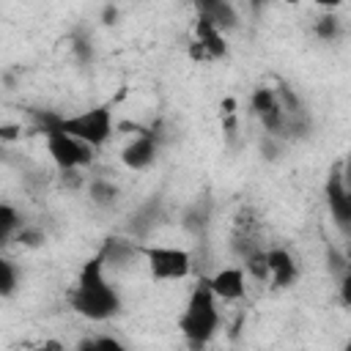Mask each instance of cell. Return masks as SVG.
I'll return each mask as SVG.
<instances>
[{"label": "cell", "mask_w": 351, "mask_h": 351, "mask_svg": "<svg viewBox=\"0 0 351 351\" xmlns=\"http://www.w3.org/2000/svg\"><path fill=\"white\" fill-rule=\"evenodd\" d=\"M14 241H19V244H25V247H36V244H41L44 241V236L38 233V230H30V228H19V233L14 236Z\"/></svg>", "instance_id": "ffe728a7"}, {"label": "cell", "mask_w": 351, "mask_h": 351, "mask_svg": "<svg viewBox=\"0 0 351 351\" xmlns=\"http://www.w3.org/2000/svg\"><path fill=\"white\" fill-rule=\"evenodd\" d=\"M217 302H239L247 293V274L241 266H222L211 277H206Z\"/></svg>", "instance_id": "9c48e42d"}, {"label": "cell", "mask_w": 351, "mask_h": 351, "mask_svg": "<svg viewBox=\"0 0 351 351\" xmlns=\"http://www.w3.org/2000/svg\"><path fill=\"white\" fill-rule=\"evenodd\" d=\"M16 285H19L16 266L0 252V296H14L16 293Z\"/></svg>", "instance_id": "e0dca14e"}, {"label": "cell", "mask_w": 351, "mask_h": 351, "mask_svg": "<svg viewBox=\"0 0 351 351\" xmlns=\"http://www.w3.org/2000/svg\"><path fill=\"white\" fill-rule=\"evenodd\" d=\"M22 137V123H0V143H14Z\"/></svg>", "instance_id": "44dd1931"}, {"label": "cell", "mask_w": 351, "mask_h": 351, "mask_svg": "<svg viewBox=\"0 0 351 351\" xmlns=\"http://www.w3.org/2000/svg\"><path fill=\"white\" fill-rule=\"evenodd\" d=\"M315 33H318V38L332 41V38H337V33H340V22H337L335 16H321V19L315 22Z\"/></svg>", "instance_id": "d6986e66"}, {"label": "cell", "mask_w": 351, "mask_h": 351, "mask_svg": "<svg viewBox=\"0 0 351 351\" xmlns=\"http://www.w3.org/2000/svg\"><path fill=\"white\" fill-rule=\"evenodd\" d=\"M236 99L233 96H225L222 99V104H219V118H228V115H236Z\"/></svg>", "instance_id": "7402d4cb"}, {"label": "cell", "mask_w": 351, "mask_h": 351, "mask_svg": "<svg viewBox=\"0 0 351 351\" xmlns=\"http://www.w3.org/2000/svg\"><path fill=\"white\" fill-rule=\"evenodd\" d=\"M19 228H22L19 211L11 203H3L0 200V247L8 244V241H14V236L19 233Z\"/></svg>", "instance_id": "5bb4252c"}, {"label": "cell", "mask_w": 351, "mask_h": 351, "mask_svg": "<svg viewBox=\"0 0 351 351\" xmlns=\"http://www.w3.org/2000/svg\"><path fill=\"white\" fill-rule=\"evenodd\" d=\"M219 326H222L219 302H217V296L211 293V288L203 277V280H197V285L192 288V293L184 304V313L178 318V329L192 346H206V343L214 340Z\"/></svg>", "instance_id": "7a4b0ae2"}, {"label": "cell", "mask_w": 351, "mask_h": 351, "mask_svg": "<svg viewBox=\"0 0 351 351\" xmlns=\"http://www.w3.org/2000/svg\"><path fill=\"white\" fill-rule=\"evenodd\" d=\"M140 255L148 266V274L159 282H178L192 271V255L184 247L170 244H140Z\"/></svg>", "instance_id": "5b68a950"}, {"label": "cell", "mask_w": 351, "mask_h": 351, "mask_svg": "<svg viewBox=\"0 0 351 351\" xmlns=\"http://www.w3.org/2000/svg\"><path fill=\"white\" fill-rule=\"evenodd\" d=\"M200 16L203 19H208L219 33H225V30H233L236 27V8L230 5V3H225V0H211V3H203L200 5Z\"/></svg>", "instance_id": "7c38bea8"}, {"label": "cell", "mask_w": 351, "mask_h": 351, "mask_svg": "<svg viewBox=\"0 0 351 351\" xmlns=\"http://www.w3.org/2000/svg\"><path fill=\"white\" fill-rule=\"evenodd\" d=\"M77 351H90V343H82V346H80Z\"/></svg>", "instance_id": "cb8c5ba5"}, {"label": "cell", "mask_w": 351, "mask_h": 351, "mask_svg": "<svg viewBox=\"0 0 351 351\" xmlns=\"http://www.w3.org/2000/svg\"><path fill=\"white\" fill-rule=\"evenodd\" d=\"M69 302H71V310L77 315L96 321V324L110 321L121 313V293L107 280V266H104L101 255H93L82 263Z\"/></svg>", "instance_id": "6da1fadb"}, {"label": "cell", "mask_w": 351, "mask_h": 351, "mask_svg": "<svg viewBox=\"0 0 351 351\" xmlns=\"http://www.w3.org/2000/svg\"><path fill=\"white\" fill-rule=\"evenodd\" d=\"M326 203H329L335 222L340 228H348V222H351V189H348V178H346V162L337 165L326 181Z\"/></svg>", "instance_id": "ba28073f"}, {"label": "cell", "mask_w": 351, "mask_h": 351, "mask_svg": "<svg viewBox=\"0 0 351 351\" xmlns=\"http://www.w3.org/2000/svg\"><path fill=\"white\" fill-rule=\"evenodd\" d=\"M58 126L71 134L74 140L90 145L93 151H99L115 132V118L110 104H96L88 110H80L74 115H58Z\"/></svg>", "instance_id": "277c9868"}, {"label": "cell", "mask_w": 351, "mask_h": 351, "mask_svg": "<svg viewBox=\"0 0 351 351\" xmlns=\"http://www.w3.org/2000/svg\"><path fill=\"white\" fill-rule=\"evenodd\" d=\"M250 107L255 112V118L261 121V126L271 134V137H282V126H285V112L280 107V99L274 93V88H255L250 96Z\"/></svg>", "instance_id": "8992f818"}, {"label": "cell", "mask_w": 351, "mask_h": 351, "mask_svg": "<svg viewBox=\"0 0 351 351\" xmlns=\"http://www.w3.org/2000/svg\"><path fill=\"white\" fill-rule=\"evenodd\" d=\"M192 41H197L206 52H208V58L211 60H222L225 55H228V41H225V33H219L208 19H203L200 14H197V19H195V38Z\"/></svg>", "instance_id": "8fae6325"}, {"label": "cell", "mask_w": 351, "mask_h": 351, "mask_svg": "<svg viewBox=\"0 0 351 351\" xmlns=\"http://www.w3.org/2000/svg\"><path fill=\"white\" fill-rule=\"evenodd\" d=\"M33 351H63V343H60V340H55V337H47V340H41Z\"/></svg>", "instance_id": "603a6c76"}, {"label": "cell", "mask_w": 351, "mask_h": 351, "mask_svg": "<svg viewBox=\"0 0 351 351\" xmlns=\"http://www.w3.org/2000/svg\"><path fill=\"white\" fill-rule=\"evenodd\" d=\"M99 255H101L104 266H121V263H126L129 258L140 255V247H134V244L126 241V239H110Z\"/></svg>", "instance_id": "4fadbf2b"}, {"label": "cell", "mask_w": 351, "mask_h": 351, "mask_svg": "<svg viewBox=\"0 0 351 351\" xmlns=\"http://www.w3.org/2000/svg\"><path fill=\"white\" fill-rule=\"evenodd\" d=\"M241 269L247 277H252L255 282H269V266H266V247L252 250L250 255L241 258Z\"/></svg>", "instance_id": "9a60e30c"}, {"label": "cell", "mask_w": 351, "mask_h": 351, "mask_svg": "<svg viewBox=\"0 0 351 351\" xmlns=\"http://www.w3.org/2000/svg\"><path fill=\"white\" fill-rule=\"evenodd\" d=\"M266 266L274 288H291L299 280V263L285 247H266Z\"/></svg>", "instance_id": "30bf717a"}, {"label": "cell", "mask_w": 351, "mask_h": 351, "mask_svg": "<svg viewBox=\"0 0 351 351\" xmlns=\"http://www.w3.org/2000/svg\"><path fill=\"white\" fill-rule=\"evenodd\" d=\"M38 129L44 134L47 143V154L52 159V165L60 170H88L96 159V151L80 140H74L71 134H66L58 126V115H41L38 118Z\"/></svg>", "instance_id": "3957f363"}, {"label": "cell", "mask_w": 351, "mask_h": 351, "mask_svg": "<svg viewBox=\"0 0 351 351\" xmlns=\"http://www.w3.org/2000/svg\"><path fill=\"white\" fill-rule=\"evenodd\" d=\"M88 343H90V351H129V346L121 343L115 335H99Z\"/></svg>", "instance_id": "ac0fdd59"}, {"label": "cell", "mask_w": 351, "mask_h": 351, "mask_svg": "<svg viewBox=\"0 0 351 351\" xmlns=\"http://www.w3.org/2000/svg\"><path fill=\"white\" fill-rule=\"evenodd\" d=\"M88 197L96 206H110L118 200V186L110 178H90L88 181Z\"/></svg>", "instance_id": "2e32d148"}, {"label": "cell", "mask_w": 351, "mask_h": 351, "mask_svg": "<svg viewBox=\"0 0 351 351\" xmlns=\"http://www.w3.org/2000/svg\"><path fill=\"white\" fill-rule=\"evenodd\" d=\"M156 154H159V137L154 129H143L137 132L123 148H121V162L126 170H148L154 162H156Z\"/></svg>", "instance_id": "52a82bcc"}]
</instances>
